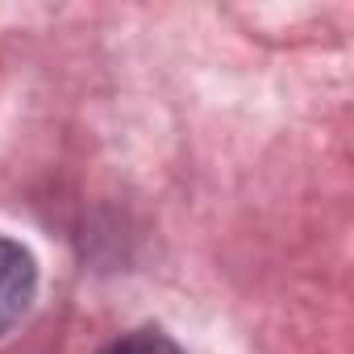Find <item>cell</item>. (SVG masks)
<instances>
[{
  "mask_svg": "<svg viewBox=\"0 0 354 354\" xmlns=\"http://www.w3.org/2000/svg\"><path fill=\"white\" fill-rule=\"evenodd\" d=\"M38 292V263L34 254L0 234V337H5L34 304Z\"/></svg>",
  "mask_w": 354,
  "mask_h": 354,
  "instance_id": "1",
  "label": "cell"
},
{
  "mask_svg": "<svg viewBox=\"0 0 354 354\" xmlns=\"http://www.w3.org/2000/svg\"><path fill=\"white\" fill-rule=\"evenodd\" d=\"M100 354H184V350H180V342L167 337L162 329H133V333L113 337Z\"/></svg>",
  "mask_w": 354,
  "mask_h": 354,
  "instance_id": "2",
  "label": "cell"
}]
</instances>
